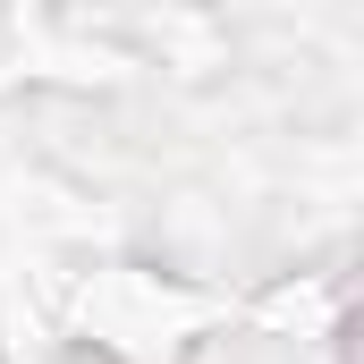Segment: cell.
<instances>
[{"instance_id":"cell-1","label":"cell","mask_w":364,"mask_h":364,"mask_svg":"<svg viewBox=\"0 0 364 364\" xmlns=\"http://www.w3.org/2000/svg\"><path fill=\"white\" fill-rule=\"evenodd\" d=\"M339 364H364V305H348V322H339Z\"/></svg>"}]
</instances>
